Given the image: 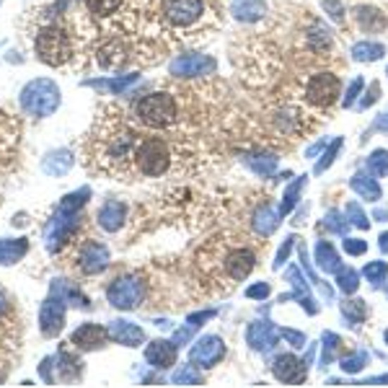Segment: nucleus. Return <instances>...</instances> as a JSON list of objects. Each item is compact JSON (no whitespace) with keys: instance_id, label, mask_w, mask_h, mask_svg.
I'll use <instances>...</instances> for the list:
<instances>
[{"instance_id":"obj_1","label":"nucleus","mask_w":388,"mask_h":388,"mask_svg":"<svg viewBox=\"0 0 388 388\" xmlns=\"http://www.w3.org/2000/svg\"><path fill=\"white\" fill-rule=\"evenodd\" d=\"M148 16L158 21L163 32H194L207 13L205 0H145Z\"/></svg>"},{"instance_id":"obj_2","label":"nucleus","mask_w":388,"mask_h":388,"mask_svg":"<svg viewBox=\"0 0 388 388\" xmlns=\"http://www.w3.org/2000/svg\"><path fill=\"white\" fill-rule=\"evenodd\" d=\"M132 119L148 130L168 132L171 127L182 122V106H179V99L174 94L156 91V94H145L143 99H137L132 104Z\"/></svg>"},{"instance_id":"obj_3","label":"nucleus","mask_w":388,"mask_h":388,"mask_svg":"<svg viewBox=\"0 0 388 388\" xmlns=\"http://www.w3.org/2000/svg\"><path fill=\"white\" fill-rule=\"evenodd\" d=\"M339 96V78L334 73H316L306 86V99L316 106H332Z\"/></svg>"},{"instance_id":"obj_4","label":"nucleus","mask_w":388,"mask_h":388,"mask_svg":"<svg viewBox=\"0 0 388 388\" xmlns=\"http://www.w3.org/2000/svg\"><path fill=\"white\" fill-rule=\"evenodd\" d=\"M254 270V254L249 249H233L225 256V272L233 280H244L249 277V272Z\"/></svg>"},{"instance_id":"obj_5","label":"nucleus","mask_w":388,"mask_h":388,"mask_svg":"<svg viewBox=\"0 0 388 388\" xmlns=\"http://www.w3.org/2000/svg\"><path fill=\"white\" fill-rule=\"evenodd\" d=\"M303 373H306V368H303L301 360H295L293 355L280 357L277 365H275V378L285 380V383H295V380H301Z\"/></svg>"},{"instance_id":"obj_6","label":"nucleus","mask_w":388,"mask_h":388,"mask_svg":"<svg viewBox=\"0 0 388 388\" xmlns=\"http://www.w3.org/2000/svg\"><path fill=\"white\" fill-rule=\"evenodd\" d=\"M233 13L241 21H259L267 13V6H264V0H236L233 3Z\"/></svg>"},{"instance_id":"obj_7","label":"nucleus","mask_w":388,"mask_h":388,"mask_svg":"<svg viewBox=\"0 0 388 388\" xmlns=\"http://www.w3.org/2000/svg\"><path fill=\"white\" fill-rule=\"evenodd\" d=\"M355 16H357V21H360V26L368 29V32H380V29H386V24H388L386 16H383L378 8H370V6L355 8Z\"/></svg>"},{"instance_id":"obj_8","label":"nucleus","mask_w":388,"mask_h":388,"mask_svg":"<svg viewBox=\"0 0 388 388\" xmlns=\"http://www.w3.org/2000/svg\"><path fill=\"white\" fill-rule=\"evenodd\" d=\"M383 55H386V47L378 44V42H357L355 47H352V57H355L357 63H375Z\"/></svg>"},{"instance_id":"obj_9","label":"nucleus","mask_w":388,"mask_h":388,"mask_svg":"<svg viewBox=\"0 0 388 388\" xmlns=\"http://www.w3.org/2000/svg\"><path fill=\"white\" fill-rule=\"evenodd\" d=\"M308 44L313 49H329L332 47V32L324 24H313V29L308 32Z\"/></svg>"},{"instance_id":"obj_10","label":"nucleus","mask_w":388,"mask_h":388,"mask_svg":"<svg viewBox=\"0 0 388 388\" xmlns=\"http://www.w3.org/2000/svg\"><path fill=\"white\" fill-rule=\"evenodd\" d=\"M318 264H321L324 270H337V256H334L332 246L329 244L318 246Z\"/></svg>"},{"instance_id":"obj_11","label":"nucleus","mask_w":388,"mask_h":388,"mask_svg":"<svg viewBox=\"0 0 388 388\" xmlns=\"http://www.w3.org/2000/svg\"><path fill=\"white\" fill-rule=\"evenodd\" d=\"M352 187H355L363 197H370V199H378L380 197V189H378V184H373V182H360V176H355V182H352Z\"/></svg>"},{"instance_id":"obj_12","label":"nucleus","mask_w":388,"mask_h":388,"mask_svg":"<svg viewBox=\"0 0 388 388\" xmlns=\"http://www.w3.org/2000/svg\"><path fill=\"white\" fill-rule=\"evenodd\" d=\"M370 168L375 171V174L388 176V153H386V151H375V153H373Z\"/></svg>"},{"instance_id":"obj_13","label":"nucleus","mask_w":388,"mask_h":388,"mask_svg":"<svg viewBox=\"0 0 388 388\" xmlns=\"http://www.w3.org/2000/svg\"><path fill=\"white\" fill-rule=\"evenodd\" d=\"M339 287L344 290V293H355L357 290V275L352 270H342L339 272Z\"/></svg>"},{"instance_id":"obj_14","label":"nucleus","mask_w":388,"mask_h":388,"mask_svg":"<svg viewBox=\"0 0 388 388\" xmlns=\"http://www.w3.org/2000/svg\"><path fill=\"white\" fill-rule=\"evenodd\" d=\"M386 275H388V264H383V262H373L365 267V277L375 280V282H378L380 277H386Z\"/></svg>"},{"instance_id":"obj_15","label":"nucleus","mask_w":388,"mask_h":388,"mask_svg":"<svg viewBox=\"0 0 388 388\" xmlns=\"http://www.w3.org/2000/svg\"><path fill=\"white\" fill-rule=\"evenodd\" d=\"M360 88H363V78H355L352 80V86L347 88V96H344V106H352L357 99V94H360Z\"/></svg>"},{"instance_id":"obj_16","label":"nucleus","mask_w":388,"mask_h":388,"mask_svg":"<svg viewBox=\"0 0 388 388\" xmlns=\"http://www.w3.org/2000/svg\"><path fill=\"white\" fill-rule=\"evenodd\" d=\"M365 249H368V244H365V241H357V238H349V241H344V251H349V254H363Z\"/></svg>"},{"instance_id":"obj_17","label":"nucleus","mask_w":388,"mask_h":388,"mask_svg":"<svg viewBox=\"0 0 388 388\" xmlns=\"http://www.w3.org/2000/svg\"><path fill=\"white\" fill-rule=\"evenodd\" d=\"M378 94H380V86L378 83H370V94H365L363 106H373V104L378 101Z\"/></svg>"},{"instance_id":"obj_18","label":"nucleus","mask_w":388,"mask_h":388,"mask_svg":"<svg viewBox=\"0 0 388 388\" xmlns=\"http://www.w3.org/2000/svg\"><path fill=\"white\" fill-rule=\"evenodd\" d=\"M249 295L251 298H264V295H270V285H256L249 290Z\"/></svg>"},{"instance_id":"obj_19","label":"nucleus","mask_w":388,"mask_h":388,"mask_svg":"<svg viewBox=\"0 0 388 388\" xmlns=\"http://www.w3.org/2000/svg\"><path fill=\"white\" fill-rule=\"evenodd\" d=\"M378 127H383V130H388V114H383V117H380Z\"/></svg>"},{"instance_id":"obj_20","label":"nucleus","mask_w":388,"mask_h":388,"mask_svg":"<svg viewBox=\"0 0 388 388\" xmlns=\"http://www.w3.org/2000/svg\"><path fill=\"white\" fill-rule=\"evenodd\" d=\"M380 241H383V244H380V246H383V249H388V233H386V236H383V238H380Z\"/></svg>"}]
</instances>
